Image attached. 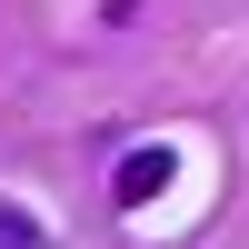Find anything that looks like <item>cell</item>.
I'll use <instances>...</instances> for the list:
<instances>
[{
  "label": "cell",
  "mask_w": 249,
  "mask_h": 249,
  "mask_svg": "<svg viewBox=\"0 0 249 249\" xmlns=\"http://www.w3.org/2000/svg\"><path fill=\"white\" fill-rule=\"evenodd\" d=\"M170 179H179V160H170V140H160V150H130V160H120L110 199H120V210H150V199L170 190Z\"/></svg>",
  "instance_id": "1"
},
{
  "label": "cell",
  "mask_w": 249,
  "mask_h": 249,
  "mask_svg": "<svg viewBox=\"0 0 249 249\" xmlns=\"http://www.w3.org/2000/svg\"><path fill=\"white\" fill-rule=\"evenodd\" d=\"M0 249H50V230H40L20 199H0Z\"/></svg>",
  "instance_id": "2"
}]
</instances>
